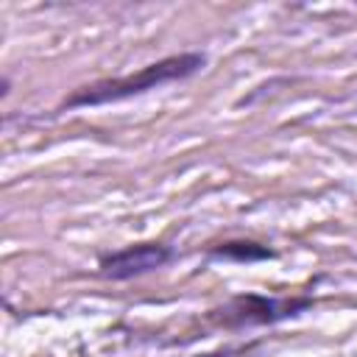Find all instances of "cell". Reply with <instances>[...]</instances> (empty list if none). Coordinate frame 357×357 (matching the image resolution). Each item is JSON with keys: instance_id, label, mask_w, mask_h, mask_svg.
<instances>
[{"instance_id": "7a4b0ae2", "label": "cell", "mask_w": 357, "mask_h": 357, "mask_svg": "<svg viewBox=\"0 0 357 357\" xmlns=\"http://www.w3.org/2000/svg\"><path fill=\"white\" fill-rule=\"evenodd\" d=\"M312 307L310 296H287V298H276V296H262V293H243L229 298V304H223L220 310H212V321H218L220 326L229 329H243V326H265V324H279L287 318L301 315L304 310Z\"/></svg>"}, {"instance_id": "3957f363", "label": "cell", "mask_w": 357, "mask_h": 357, "mask_svg": "<svg viewBox=\"0 0 357 357\" xmlns=\"http://www.w3.org/2000/svg\"><path fill=\"white\" fill-rule=\"evenodd\" d=\"M170 259H173V248L165 245V243H134V245H126L120 251L103 254L98 259V268H100V273L106 279L126 282V279H134V276L159 271Z\"/></svg>"}, {"instance_id": "277c9868", "label": "cell", "mask_w": 357, "mask_h": 357, "mask_svg": "<svg viewBox=\"0 0 357 357\" xmlns=\"http://www.w3.org/2000/svg\"><path fill=\"white\" fill-rule=\"evenodd\" d=\"M209 259H226V262H262V259H273L276 251L257 243V240H226L218 245L206 248Z\"/></svg>"}, {"instance_id": "6da1fadb", "label": "cell", "mask_w": 357, "mask_h": 357, "mask_svg": "<svg viewBox=\"0 0 357 357\" xmlns=\"http://www.w3.org/2000/svg\"><path fill=\"white\" fill-rule=\"evenodd\" d=\"M204 67H206V56L198 53V50L165 56V59H159V61H153V64H145L142 70H137V73H131V75L103 78V81H95V84H89V86H81V89H75L73 95H67L59 109L64 112V109H81V106L117 103V100H126V98H134V95L159 89V86H165V84L192 78V75L201 73Z\"/></svg>"}]
</instances>
